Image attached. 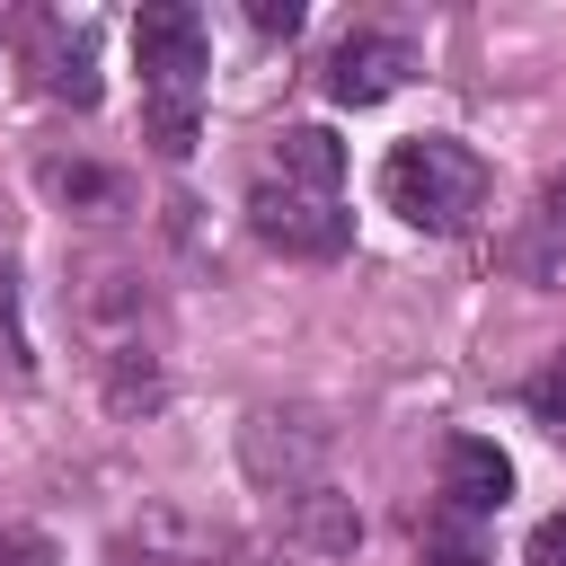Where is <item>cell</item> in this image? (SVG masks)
Segmentation results:
<instances>
[{
    "instance_id": "17",
    "label": "cell",
    "mask_w": 566,
    "mask_h": 566,
    "mask_svg": "<svg viewBox=\"0 0 566 566\" xmlns=\"http://www.w3.org/2000/svg\"><path fill=\"white\" fill-rule=\"evenodd\" d=\"M539 230H566V168L539 186Z\"/></svg>"
},
{
    "instance_id": "9",
    "label": "cell",
    "mask_w": 566,
    "mask_h": 566,
    "mask_svg": "<svg viewBox=\"0 0 566 566\" xmlns=\"http://www.w3.org/2000/svg\"><path fill=\"white\" fill-rule=\"evenodd\" d=\"M292 504H301V539H310V548H354V539H363V513H354L336 486H301Z\"/></svg>"
},
{
    "instance_id": "1",
    "label": "cell",
    "mask_w": 566,
    "mask_h": 566,
    "mask_svg": "<svg viewBox=\"0 0 566 566\" xmlns=\"http://www.w3.org/2000/svg\"><path fill=\"white\" fill-rule=\"evenodd\" d=\"M380 203L424 239H460L486 212V159L451 133H416L380 159Z\"/></svg>"
},
{
    "instance_id": "15",
    "label": "cell",
    "mask_w": 566,
    "mask_h": 566,
    "mask_svg": "<svg viewBox=\"0 0 566 566\" xmlns=\"http://www.w3.org/2000/svg\"><path fill=\"white\" fill-rule=\"evenodd\" d=\"M522 566H566V513H548V522L531 531V548H522Z\"/></svg>"
},
{
    "instance_id": "14",
    "label": "cell",
    "mask_w": 566,
    "mask_h": 566,
    "mask_svg": "<svg viewBox=\"0 0 566 566\" xmlns=\"http://www.w3.org/2000/svg\"><path fill=\"white\" fill-rule=\"evenodd\" d=\"M0 566H62L44 531H0Z\"/></svg>"
},
{
    "instance_id": "10",
    "label": "cell",
    "mask_w": 566,
    "mask_h": 566,
    "mask_svg": "<svg viewBox=\"0 0 566 566\" xmlns=\"http://www.w3.org/2000/svg\"><path fill=\"white\" fill-rule=\"evenodd\" d=\"M44 88L62 106H97V53H88V35H71V44L44 53Z\"/></svg>"
},
{
    "instance_id": "6",
    "label": "cell",
    "mask_w": 566,
    "mask_h": 566,
    "mask_svg": "<svg viewBox=\"0 0 566 566\" xmlns=\"http://www.w3.org/2000/svg\"><path fill=\"white\" fill-rule=\"evenodd\" d=\"M274 177H283V186H310V195H336L345 142H336L327 124H283V133H274Z\"/></svg>"
},
{
    "instance_id": "4",
    "label": "cell",
    "mask_w": 566,
    "mask_h": 566,
    "mask_svg": "<svg viewBox=\"0 0 566 566\" xmlns=\"http://www.w3.org/2000/svg\"><path fill=\"white\" fill-rule=\"evenodd\" d=\"M504 504H513V460H504L486 433H451V442H442V513L486 522V513H504Z\"/></svg>"
},
{
    "instance_id": "16",
    "label": "cell",
    "mask_w": 566,
    "mask_h": 566,
    "mask_svg": "<svg viewBox=\"0 0 566 566\" xmlns=\"http://www.w3.org/2000/svg\"><path fill=\"white\" fill-rule=\"evenodd\" d=\"M248 18H256L265 35H292V27H301V0H248Z\"/></svg>"
},
{
    "instance_id": "11",
    "label": "cell",
    "mask_w": 566,
    "mask_h": 566,
    "mask_svg": "<svg viewBox=\"0 0 566 566\" xmlns=\"http://www.w3.org/2000/svg\"><path fill=\"white\" fill-rule=\"evenodd\" d=\"M142 124H150V150L159 159H186L203 115H195V97H142Z\"/></svg>"
},
{
    "instance_id": "13",
    "label": "cell",
    "mask_w": 566,
    "mask_h": 566,
    "mask_svg": "<svg viewBox=\"0 0 566 566\" xmlns=\"http://www.w3.org/2000/svg\"><path fill=\"white\" fill-rule=\"evenodd\" d=\"M0 380H27V336H18V292L0 274Z\"/></svg>"
},
{
    "instance_id": "2",
    "label": "cell",
    "mask_w": 566,
    "mask_h": 566,
    "mask_svg": "<svg viewBox=\"0 0 566 566\" xmlns=\"http://www.w3.org/2000/svg\"><path fill=\"white\" fill-rule=\"evenodd\" d=\"M248 230L265 248H283V256H310V265H327V256L354 248V212L336 195H310V186H283V177H265L248 195Z\"/></svg>"
},
{
    "instance_id": "8",
    "label": "cell",
    "mask_w": 566,
    "mask_h": 566,
    "mask_svg": "<svg viewBox=\"0 0 566 566\" xmlns=\"http://www.w3.org/2000/svg\"><path fill=\"white\" fill-rule=\"evenodd\" d=\"M35 177H44V195H62V203H97V212H124V177H115V168H88V159H44Z\"/></svg>"
},
{
    "instance_id": "12",
    "label": "cell",
    "mask_w": 566,
    "mask_h": 566,
    "mask_svg": "<svg viewBox=\"0 0 566 566\" xmlns=\"http://www.w3.org/2000/svg\"><path fill=\"white\" fill-rule=\"evenodd\" d=\"M522 398H531V416H539V424L566 442V354H548V363L531 371V389H522Z\"/></svg>"
},
{
    "instance_id": "7",
    "label": "cell",
    "mask_w": 566,
    "mask_h": 566,
    "mask_svg": "<svg viewBox=\"0 0 566 566\" xmlns=\"http://www.w3.org/2000/svg\"><path fill=\"white\" fill-rule=\"evenodd\" d=\"M416 566H486V531L433 504V513L416 522Z\"/></svg>"
},
{
    "instance_id": "3",
    "label": "cell",
    "mask_w": 566,
    "mask_h": 566,
    "mask_svg": "<svg viewBox=\"0 0 566 566\" xmlns=\"http://www.w3.org/2000/svg\"><path fill=\"white\" fill-rule=\"evenodd\" d=\"M133 62H142V97H195L203 88V62H212L203 18L186 0H150L133 18Z\"/></svg>"
},
{
    "instance_id": "5",
    "label": "cell",
    "mask_w": 566,
    "mask_h": 566,
    "mask_svg": "<svg viewBox=\"0 0 566 566\" xmlns=\"http://www.w3.org/2000/svg\"><path fill=\"white\" fill-rule=\"evenodd\" d=\"M407 71H416V44L407 35H345L327 53V97L336 106H380Z\"/></svg>"
}]
</instances>
